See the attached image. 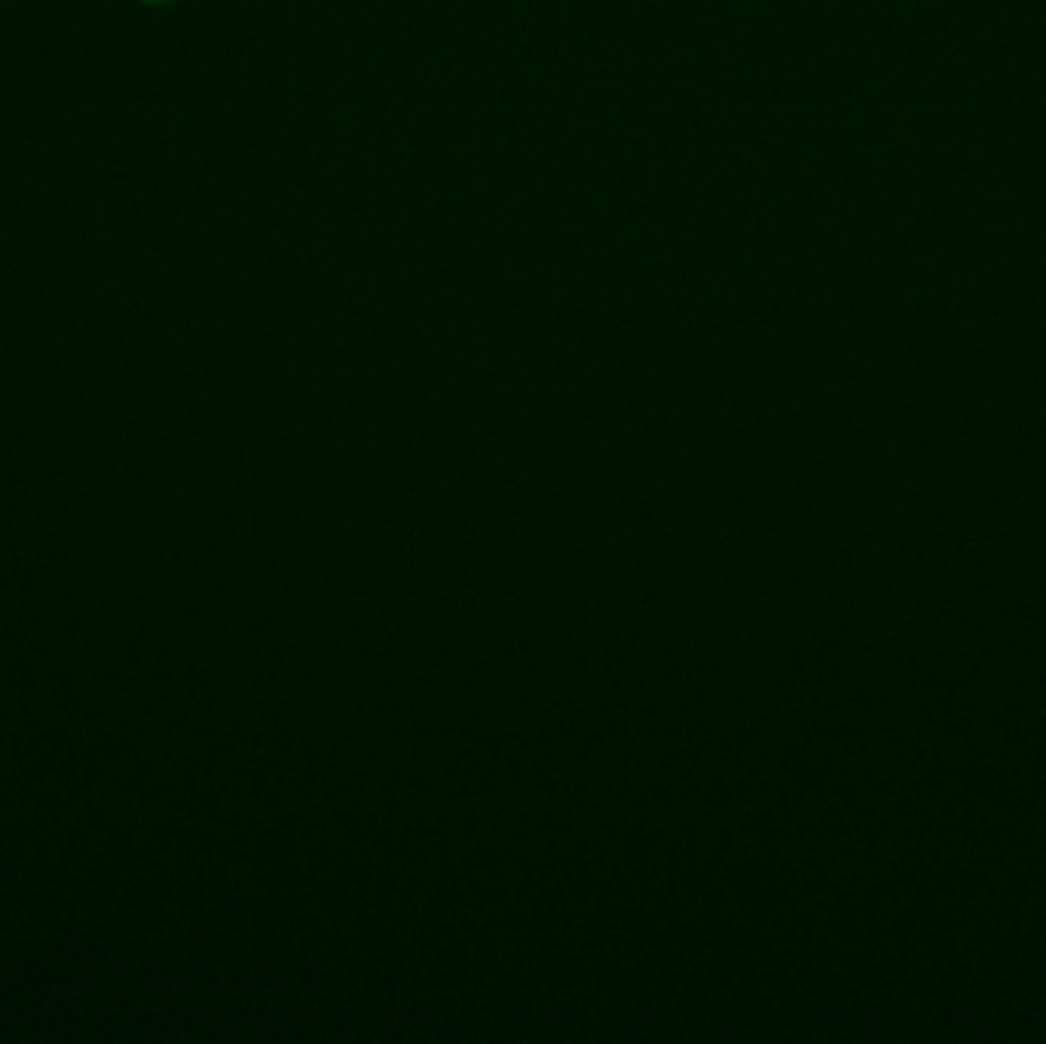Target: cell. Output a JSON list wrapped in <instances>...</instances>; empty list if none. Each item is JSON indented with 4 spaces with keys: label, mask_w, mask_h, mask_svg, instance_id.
<instances>
[{
    "label": "cell",
    "mask_w": 1046,
    "mask_h": 1044,
    "mask_svg": "<svg viewBox=\"0 0 1046 1044\" xmlns=\"http://www.w3.org/2000/svg\"><path fill=\"white\" fill-rule=\"evenodd\" d=\"M141 3H150V7H162V3H175V0H141Z\"/></svg>",
    "instance_id": "1"
}]
</instances>
